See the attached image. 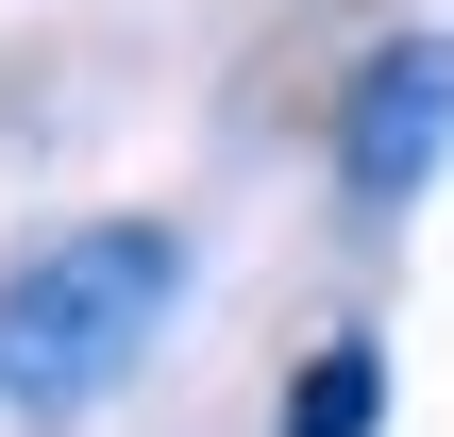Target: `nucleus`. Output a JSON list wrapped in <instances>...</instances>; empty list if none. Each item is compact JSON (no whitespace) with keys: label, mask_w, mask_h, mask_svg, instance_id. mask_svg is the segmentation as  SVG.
<instances>
[{"label":"nucleus","mask_w":454,"mask_h":437,"mask_svg":"<svg viewBox=\"0 0 454 437\" xmlns=\"http://www.w3.org/2000/svg\"><path fill=\"white\" fill-rule=\"evenodd\" d=\"M168 303H185V236L168 219H84L51 253H17V286H0V404H34V421L101 404L152 354Z\"/></svg>","instance_id":"1"},{"label":"nucleus","mask_w":454,"mask_h":437,"mask_svg":"<svg viewBox=\"0 0 454 437\" xmlns=\"http://www.w3.org/2000/svg\"><path fill=\"white\" fill-rule=\"evenodd\" d=\"M454 168V34H387L354 84H337V185L387 219Z\"/></svg>","instance_id":"2"},{"label":"nucleus","mask_w":454,"mask_h":437,"mask_svg":"<svg viewBox=\"0 0 454 437\" xmlns=\"http://www.w3.org/2000/svg\"><path fill=\"white\" fill-rule=\"evenodd\" d=\"M371 421H387V354H371V337L303 354V387H286V437H371Z\"/></svg>","instance_id":"3"}]
</instances>
